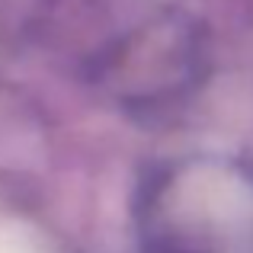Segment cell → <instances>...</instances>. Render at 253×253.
<instances>
[{
	"instance_id": "1",
	"label": "cell",
	"mask_w": 253,
	"mask_h": 253,
	"mask_svg": "<svg viewBox=\"0 0 253 253\" xmlns=\"http://www.w3.org/2000/svg\"><path fill=\"white\" fill-rule=\"evenodd\" d=\"M0 253H39V250L23 231H3L0 234Z\"/></svg>"
}]
</instances>
